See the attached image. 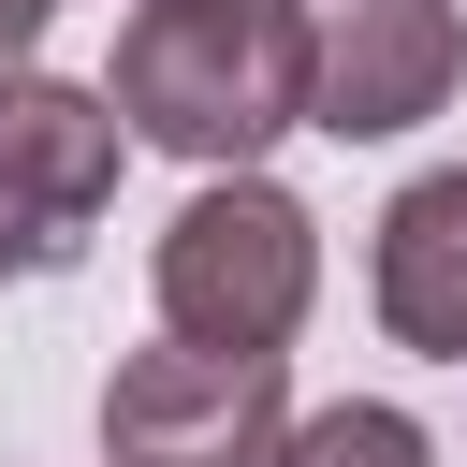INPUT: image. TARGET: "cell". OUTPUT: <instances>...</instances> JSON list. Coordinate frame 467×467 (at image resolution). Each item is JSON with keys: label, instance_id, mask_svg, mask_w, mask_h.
Masks as SVG:
<instances>
[{"label": "cell", "instance_id": "obj_1", "mask_svg": "<svg viewBox=\"0 0 467 467\" xmlns=\"http://www.w3.org/2000/svg\"><path fill=\"white\" fill-rule=\"evenodd\" d=\"M102 88L131 117V146L234 175L277 131H306V15L292 0H131Z\"/></svg>", "mask_w": 467, "mask_h": 467}, {"label": "cell", "instance_id": "obj_2", "mask_svg": "<svg viewBox=\"0 0 467 467\" xmlns=\"http://www.w3.org/2000/svg\"><path fill=\"white\" fill-rule=\"evenodd\" d=\"M146 306H161V336H190V350H292L306 306H321V219H306L263 161H234V175H204V190L161 219Z\"/></svg>", "mask_w": 467, "mask_h": 467}, {"label": "cell", "instance_id": "obj_3", "mask_svg": "<svg viewBox=\"0 0 467 467\" xmlns=\"http://www.w3.org/2000/svg\"><path fill=\"white\" fill-rule=\"evenodd\" d=\"M117 161H131L117 88L0 58V277H58L88 248V219L117 204Z\"/></svg>", "mask_w": 467, "mask_h": 467}, {"label": "cell", "instance_id": "obj_4", "mask_svg": "<svg viewBox=\"0 0 467 467\" xmlns=\"http://www.w3.org/2000/svg\"><path fill=\"white\" fill-rule=\"evenodd\" d=\"M292 438V365L277 350H131L102 379V467H277Z\"/></svg>", "mask_w": 467, "mask_h": 467}, {"label": "cell", "instance_id": "obj_5", "mask_svg": "<svg viewBox=\"0 0 467 467\" xmlns=\"http://www.w3.org/2000/svg\"><path fill=\"white\" fill-rule=\"evenodd\" d=\"M306 15V131L394 146L467 88V15L452 0H292Z\"/></svg>", "mask_w": 467, "mask_h": 467}, {"label": "cell", "instance_id": "obj_6", "mask_svg": "<svg viewBox=\"0 0 467 467\" xmlns=\"http://www.w3.org/2000/svg\"><path fill=\"white\" fill-rule=\"evenodd\" d=\"M365 306H379L394 350L467 365V161H423V175L379 204V234H365Z\"/></svg>", "mask_w": 467, "mask_h": 467}, {"label": "cell", "instance_id": "obj_7", "mask_svg": "<svg viewBox=\"0 0 467 467\" xmlns=\"http://www.w3.org/2000/svg\"><path fill=\"white\" fill-rule=\"evenodd\" d=\"M277 467H438V438H423V409H394V394H336V409H292Z\"/></svg>", "mask_w": 467, "mask_h": 467}, {"label": "cell", "instance_id": "obj_8", "mask_svg": "<svg viewBox=\"0 0 467 467\" xmlns=\"http://www.w3.org/2000/svg\"><path fill=\"white\" fill-rule=\"evenodd\" d=\"M29 44H44V15H29V0H0V58H29Z\"/></svg>", "mask_w": 467, "mask_h": 467}, {"label": "cell", "instance_id": "obj_9", "mask_svg": "<svg viewBox=\"0 0 467 467\" xmlns=\"http://www.w3.org/2000/svg\"><path fill=\"white\" fill-rule=\"evenodd\" d=\"M29 15H58V0H29Z\"/></svg>", "mask_w": 467, "mask_h": 467}]
</instances>
